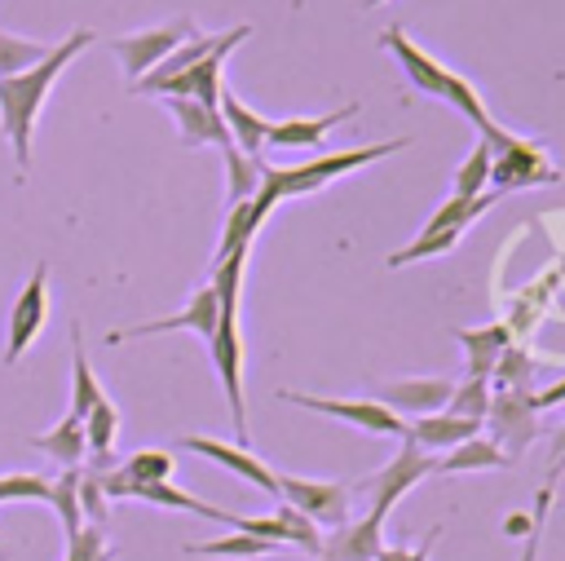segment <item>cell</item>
<instances>
[{
  "instance_id": "3957f363",
  "label": "cell",
  "mask_w": 565,
  "mask_h": 561,
  "mask_svg": "<svg viewBox=\"0 0 565 561\" xmlns=\"http://www.w3.org/2000/svg\"><path fill=\"white\" fill-rule=\"evenodd\" d=\"M380 44H384V49L397 57L402 75H406V80H411L419 93L450 102V106H455V110H459V115H463V119H468L477 133H486V128L494 124V119L486 115V106H481V93H477L468 80H459L455 71H446V66H441L433 53H424V49H419V44H415V40H411L402 27H388V31L380 35Z\"/></svg>"
},
{
  "instance_id": "277c9868",
  "label": "cell",
  "mask_w": 565,
  "mask_h": 561,
  "mask_svg": "<svg viewBox=\"0 0 565 561\" xmlns=\"http://www.w3.org/2000/svg\"><path fill=\"white\" fill-rule=\"evenodd\" d=\"M481 141L490 146V186H494V194L530 190V186H556L561 181V172L552 168V159L530 137H516V133L490 124L481 133Z\"/></svg>"
},
{
  "instance_id": "8d00e7d4",
  "label": "cell",
  "mask_w": 565,
  "mask_h": 561,
  "mask_svg": "<svg viewBox=\"0 0 565 561\" xmlns=\"http://www.w3.org/2000/svg\"><path fill=\"white\" fill-rule=\"evenodd\" d=\"M66 561H115V548L102 539V526L84 521V526L66 539Z\"/></svg>"
},
{
  "instance_id": "6da1fadb",
  "label": "cell",
  "mask_w": 565,
  "mask_h": 561,
  "mask_svg": "<svg viewBox=\"0 0 565 561\" xmlns=\"http://www.w3.org/2000/svg\"><path fill=\"white\" fill-rule=\"evenodd\" d=\"M93 44V31L88 27H75L71 35H62L53 44L49 57H40L35 66L18 71V75H4L0 80V124H4V137L13 146V159H18V177H26L31 168V128L40 119V106L49 97V88L57 84V75Z\"/></svg>"
},
{
  "instance_id": "83f0119b",
  "label": "cell",
  "mask_w": 565,
  "mask_h": 561,
  "mask_svg": "<svg viewBox=\"0 0 565 561\" xmlns=\"http://www.w3.org/2000/svg\"><path fill=\"white\" fill-rule=\"evenodd\" d=\"M71 415L75 420H84L106 393H102V384H97V371L88 367V349H84V336H79V327H71Z\"/></svg>"
},
{
  "instance_id": "5bb4252c",
  "label": "cell",
  "mask_w": 565,
  "mask_h": 561,
  "mask_svg": "<svg viewBox=\"0 0 565 561\" xmlns=\"http://www.w3.org/2000/svg\"><path fill=\"white\" fill-rule=\"evenodd\" d=\"M450 393H455V380H446V375H406V380H384L380 393H375V402L406 420V415L446 411Z\"/></svg>"
},
{
  "instance_id": "9c48e42d",
  "label": "cell",
  "mask_w": 565,
  "mask_h": 561,
  "mask_svg": "<svg viewBox=\"0 0 565 561\" xmlns=\"http://www.w3.org/2000/svg\"><path fill=\"white\" fill-rule=\"evenodd\" d=\"M278 398L291 402V406H305V411H313V415L344 420V424H353V428H362V433L406 437V420L393 415L388 406H380L375 398H353V402H349V398H313V393H296V389H282Z\"/></svg>"
},
{
  "instance_id": "b9f144b4",
  "label": "cell",
  "mask_w": 565,
  "mask_h": 561,
  "mask_svg": "<svg viewBox=\"0 0 565 561\" xmlns=\"http://www.w3.org/2000/svg\"><path fill=\"white\" fill-rule=\"evenodd\" d=\"M561 402H565V380H556V384H547V389H534V406H539V411L561 406Z\"/></svg>"
},
{
  "instance_id": "8fae6325",
  "label": "cell",
  "mask_w": 565,
  "mask_h": 561,
  "mask_svg": "<svg viewBox=\"0 0 565 561\" xmlns=\"http://www.w3.org/2000/svg\"><path fill=\"white\" fill-rule=\"evenodd\" d=\"M216 314H221V296H216V283L207 278L181 314H168V318H154V322H137V327H115L106 331V345H119V340H141V336H159V331H190V336H203L212 340L216 331Z\"/></svg>"
},
{
  "instance_id": "f546056e",
  "label": "cell",
  "mask_w": 565,
  "mask_h": 561,
  "mask_svg": "<svg viewBox=\"0 0 565 561\" xmlns=\"http://www.w3.org/2000/svg\"><path fill=\"white\" fill-rule=\"evenodd\" d=\"M190 557H234V561H252V557H265V552H278L269 539H256L247 530H230L221 539H203V543H185Z\"/></svg>"
},
{
  "instance_id": "ac0fdd59",
  "label": "cell",
  "mask_w": 565,
  "mask_h": 561,
  "mask_svg": "<svg viewBox=\"0 0 565 561\" xmlns=\"http://www.w3.org/2000/svg\"><path fill=\"white\" fill-rule=\"evenodd\" d=\"M380 530H384V521L375 512H366L362 521H344L322 534L318 561H375V552L384 548Z\"/></svg>"
},
{
  "instance_id": "30bf717a",
  "label": "cell",
  "mask_w": 565,
  "mask_h": 561,
  "mask_svg": "<svg viewBox=\"0 0 565 561\" xmlns=\"http://www.w3.org/2000/svg\"><path fill=\"white\" fill-rule=\"evenodd\" d=\"M247 35H252V27H247V22L230 27V31H225V40H221L203 62H194V66H190V71H181V75H172L154 97H194V102H203V106H221V88H225L221 71H225V57H230Z\"/></svg>"
},
{
  "instance_id": "44dd1931",
  "label": "cell",
  "mask_w": 565,
  "mask_h": 561,
  "mask_svg": "<svg viewBox=\"0 0 565 561\" xmlns=\"http://www.w3.org/2000/svg\"><path fill=\"white\" fill-rule=\"evenodd\" d=\"M362 106L358 102H344L340 110H327V115H313V119H282V124H269V141L265 146H278V150H296V146H318L335 124L353 119Z\"/></svg>"
},
{
  "instance_id": "7a4b0ae2",
  "label": "cell",
  "mask_w": 565,
  "mask_h": 561,
  "mask_svg": "<svg viewBox=\"0 0 565 561\" xmlns=\"http://www.w3.org/2000/svg\"><path fill=\"white\" fill-rule=\"evenodd\" d=\"M243 265H247V252H230L225 261L212 265V283H216V296H221V314H216V331L207 340V358L216 367V380L225 389V402H230V420H234V433L238 442L247 446V402H243V331H238V292H243Z\"/></svg>"
},
{
  "instance_id": "cb8c5ba5",
  "label": "cell",
  "mask_w": 565,
  "mask_h": 561,
  "mask_svg": "<svg viewBox=\"0 0 565 561\" xmlns=\"http://www.w3.org/2000/svg\"><path fill=\"white\" fill-rule=\"evenodd\" d=\"M221 40H225V31H221V35H203V31H194V35H190V40H181V44H177V49H172V53H168L150 75H141L132 88H137V93H159L172 75H181V71H190L194 62H203Z\"/></svg>"
},
{
  "instance_id": "7402d4cb",
  "label": "cell",
  "mask_w": 565,
  "mask_h": 561,
  "mask_svg": "<svg viewBox=\"0 0 565 561\" xmlns=\"http://www.w3.org/2000/svg\"><path fill=\"white\" fill-rule=\"evenodd\" d=\"M119 499H141V504H154V508H177V512H194V517H207V521L230 526V512H225V508H216V504H207V499H199V495H190V490H181V486H172V481L124 486Z\"/></svg>"
},
{
  "instance_id": "8992f818",
  "label": "cell",
  "mask_w": 565,
  "mask_h": 561,
  "mask_svg": "<svg viewBox=\"0 0 565 561\" xmlns=\"http://www.w3.org/2000/svg\"><path fill=\"white\" fill-rule=\"evenodd\" d=\"M486 424H490V442H494L508 459L525 455L530 442L543 433L539 406H534V389H494V393H490Z\"/></svg>"
},
{
  "instance_id": "60d3db41",
  "label": "cell",
  "mask_w": 565,
  "mask_h": 561,
  "mask_svg": "<svg viewBox=\"0 0 565 561\" xmlns=\"http://www.w3.org/2000/svg\"><path fill=\"white\" fill-rule=\"evenodd\" d=\"M561 473H565V415L552 428V468H547V481H556Z\"/></svg>"
},
{
  "instance_id": "4dcf8cb0",
  "label": "cell",
  "mask_w": 565,
  "mask_h": 561,
  "mask_svg": "<svg viewBox=\"0 0 565 561\" xmlns=\"http://www.w3.org/2000/svg\"><path fill=\"white\" fill-rule=\"evenodd\" d=\"M79 477H84V464H79V468H62V477H53V499H49V508L57 512V521H62L66 539L84 526V508H79Z\"/></svg>"
},
{
  "instance_id": "4316f807",
  "label": "cell",
  "mask_w": 565,
  "mask_h": 561,
  "mask_svg": "<svg viewBox=\"0 0 565 561\" xmlns=\"http://www.w3.org/2000/svg\"><path fill=\"white\" fill-rule=\"evenodd\" d=\"M512 459L490 442V437H468L459 446H450L441 459H437V473H490V468H508Z\"/></svg>"
},
{
  "instance_id": "ba28073f",
  "label": "cell",
  "mask_w": 565,
  "mask_h": 561,
  "mask_svg": "<svg viewBox=\"0 0 565 561\" xmlns=\"http://www.w3.org/2000/svg\"><path fill=\"white\" fill-rule=\"evenodd\" d=\"M199 27H194V18H172V22H163V27H150V31H128V35H115L110 40V53L124 62V75H128V84H137L141 75H150L181 40H190Z\"/></svg>"
},
{
  "instance_id": "f1b7e54d",
  "label": "cell",
  "mask_w": 565,
  "mask_h": 561,
  "mask_svg": "<svg viewBox=\"0 0 565 561\" xmlns=\"http://www.w3.org/2000/svg\"><path fill=\"white\" fill-rule=\"evenodd\" d=\"M221 159H225V208H234V203H243V199H252V194L260 190V172H265V159H256V155H243L238 146L221 150Z\"/></svg>"
},
{
  "instance_id": "d4e9b609",
  "label": "cell",
  "mask_w": 565,
  "mask_h": 561,
  "mask_svg": "<svg viewBox=\"0 0 565 561\" xmlns=\"http://www.w3.org/2000/svg\"><path fill=\"white\" fill-rule=\"evenodd\" d=\"M35 451H44L49 459H57L62 468H79L88 459V437H84V420H75L71 411L49 428V433H35L31 437Z\"/></svg>"
},
{
  "instance_id": "e0dca14e",
  "label": "cell",
  "mask_w": 565,
  "mask_h": 561,
  "mask_svg": "<svg viewBox=\"0 0 565 561\" xmlns=\"http://www.w3.org/2000/svg\"><path fill=\"white\" fill-rule=\"evenodd\" d=\"M163 106L172 110L177 128H181V146H216V150H230L234 137L221 119L216 106H203L194 97H163Z\"/></svg>"
},
{
  "instance_id": "7bdbcfd3",
  "label": "cell",
  "mask_w": 565,
  "mask_h": 561,
  "mask_svg": "<svg viewBox=\"0 0 565 561\" xmlns=\"http://www.w3.org/2000/svg\"><path fill=\"white\" fill-rule=\"evenodd\" d=\"M362 4H366V9H375V4H384V0H362Z\"/></svg>"
},
{
  "instance_id": "d590c367",
  "label": "cell",
  "mask_w": 565,
  "mask_h": 561,
  "mask_svg": "<svg viewBox=\"0 0 565 561\" xmlns=\"http://www.w3.org/2000/svg\"><path fill=\"white\" fill-rule=\"evenodd\" d=\"M13 499L49 504V499H53V481L40 477V473H4V477H0V504H13Z\"/></svg>"
},
{
  "instance_id": "4fadbf2b",
  "label": "cell",
  "mask_w": 565,
  "mask_h": 561,
  "mask_svg": "<svg viewBox=\"0 0 565 561\" xmlns=\"http://www.w3.org/2000/svg\"><path fill=\"white\" fill-rule=\"evenodd\" d=\"M44 318H49V265L40 261V265L31 269V278H26V287L18 292L13 314H9V340H4V362H9V367L31 349V340H35L40 327H44Z\"/></svg>"
},
{
  "instance_id": "ffe728a7",
  "label": "cell",
  "mask_w": 565,
  "mask_h": 561,
  "mask_svg": "<svg viewBox=\"0 0 565 561\" xmlns=\"http://www.w3.org/2000/svg\"><path fill=\"white\" fill-rule=\"evenodd\" d=\"M477 433H481L477 420H459L450 411H433V415L406 420V442H415L424 451H450V446H459V442H468Z\"/></svg>"
},
{
  "instance_id": "2e32d148",
  "label": "cell",
  "mask_w": 565,
  "mask_h": 561,
  "mask_svg": "<svg viewBox=\"0 0 565 561\" xmlns=\"http://www.w3.org/2000/svg\"><path fill=\"white\" fill-rule=\"evenodd\" d=\"M274 203H278V190H274V186L265 181V172H260V190H256L252 199H243V203L225 208V225H221V243H216L212 265H216V261H225L230 252H247V247H252V239H256V230H260V221L274 212Z\"/></svg>"
},
{
  "instance_id": "5b68a950",
  "label": "cell",
  "mask_w": 565,
  "mask_h": 561,
  "mask_svg": "<svg viewBox=\"0 0 565 561\" xmlns=\"http://www.w3.org/2000/svg\"><path fill=\"white\" fill-rule=\"evenodd\" d=\"M411 137H393V141H375V146H358V150H340V155H318L309 163H296V168H274L265 163V181L278 190V199H291V194H313L322 190L327 181L362 168V163H375V159H388L397 150H406Z\"/></svg>"
},
{
  "instance_id": "52a82bcc",
  "label": "cell",
  "mask_w": 565,
  "mask_h": 561,
  "mask_svg": "<svg viewBox=\"0 0 565 561\" xmlns=\"http://www.w3.org/2000/svg\"><path fill=\"white\" fill-rule=\"evenodd\" d=\"M433 473H437V459H433L424 446H415V442L402 437V451H397L375 477L362 481V490H371V512L384 521V517L393 512V504L406 499V495H411L424 477H433Z\"/></svg>"
},
{
  "instance_id": "7c38bea8",
  "label": "cell",
  "mask_w": 565,
  "mask_h": 561,
  "mask_svg": "<svg viewBox=\"0 0 565 561\" xmlns=\"http://www.w3.org/2000/svg\"><path fill=\"white\" fill-rule=\"evenodd\" d=\"M278 499H287L291 508H300L313 526L335 530L349 521V486L340 481H318V477H291L278 473Z\"/></svg>"
},
{
  "instance_id": "e575fe53",
  "label": "cell",
  "mask_w": 565,
  "mask_h": 561,
  "mask_svg": "<svg viewBox=\"0 0 565 561\" xmlns=\"http://www.w3.org/2000/svg\"><path fill=\"white\" fill-rule=\"evenodd\" d=\"M534 384V358L521 349V345H508L494 362V375H490V389H530Z\"/></svg>"
},
{
  "instance_id": "836d02e7",
  "label": "cell",
  "mask_w": 565,
  "mask_h": 561,
  "mask_svg": "<svg viewBox=\"0 0 565 561\" xmlns=\"http://www.w3.org/2000/svg\"><path fill=\"white\" fill-rule=\"evenodd\" d=\"M486 186H490V146L477 141V146L468 150V159L459 163L450 194H455V199H477V194H486Z\"/></svg>"
},
{
  "instance_id": "1f68e13d",
  "label": "cell",
  "mask_w": 565,
  "mask_h": 561,
  "mask_svg": "<svg viewBox=\"0 0 565 561\" xmlns=\"http://www.w3.org/2000/svg\"><path fill=\"white\" fill-rule=\"evenodd\" d=\"M490 380H477V375H463V380H455V393H450V402H446V411L450 415H459V420H477V424H486V411H490Z\"/></svg>"
},
{
  "instance_id": "d6986e66",
  "label": "cell",
  "mask_w": 565,
  "mask_h": 561,
  "mask_svg": "<svg viewBox=\"0 0 565 561\" xmlns=\"http://www.w3.org/2000/svg\"><path fill=\"white\" fill-rule=\"evenodd\" d=\"M455 340L463 345V362H468V375H477V380H490V375H494V362H499V353L512 345V331H508V322H486V327H455Z\"/></svg>"
},
{
  "instance_id": "603a6c76",
  "label": "cell",
  "mask_w": 565,
  "mask_h": 561,
  "mask_svg": "<svg viewBox=\"0 0 565 561\" xmlns=\"http://www.w3.org/2000/svg\"><path fill=\"white\" fill-rule=\"evenodd\" d=\"M216 110H221V119H225L234 146H238L243 155H256V159H260V150H265V141H269V119L256 115L252 106H243L230 84L221 88V106H216Z\"/></svg>"
},
{
  "instance_id": "9a60e30c",
  "label": "cell",
  "mask_w": 565,
  "mask_h": 561,
  "mask_svg": "<svg viewBox=\"0 0 565 561\" xmlns=\"http://www.w3.org/2000/svg\"><path fill=\"white\" fill-rule=\"evenodd\" d=\"M181 446L185 451H194V455H207L212 464H221V468H230V473H238L243 481H252L256 490H265V495H274L278 499V473L260 459V455H252V446H243V442H221V437H181Z\"/></svg>"
},
{
  "instance_id": "484cf974",
  "label": "cell",
  "mask_w": 565,
  "mask_h": 561,
  "mask_svg": "<svg viewBox=\"0 0 565 561\" xmlns=\"http://www.w3.org/2000/svg\"><path fill=\"white\" fill-rule=\"evenodd\" d=\"M115 433H119V411H115V402L110 398H102L88 415H84V437H88V468L93 473H106V468H115Z\"/></svg>"
},
{
  "instance_id": "f35d334b",
  "label": "cell",
  "mask_w": 565,
  "mask_h": 561,
  "mask_svg": "<svg viewBox=\"0 0 565 561\" xmlns=\"http://www.w3.org/2000/svg\"><path fill=\"white\" fill-rule=\"evenodd\" d=\"M552 490H556V481H543L539 504H534V512H530V530H525V552H521V561H539V539H543V521H547V508H552Z\"/></svg>"
},
{
  "instance_id": "ab89813d",
  "label": "cell",
  "mask_w": 565,
  "mask_h": 561,
  "mask_svg": "<svg viewBox=\"0 0 565 561\" xmlns=\"http://www.w3.org/2000/svg\"><path fill=\"white\" fill-rule=\"evenodd\" d=\"M441 539V526H433L415 548H393V543H384L380 552H375V561H428L433 557V543Z\"/></svg>"
},
{
  "instance_id": "74e56055",
  "label": "cell",
  "mask_w": 565,
  "mask_h": 561,
  "mask_svg": "<svg viewBox=\"0 0 565 561\" xmlns=\"http://www.w3.org/2000/svg\"><path fill=\"white\" fill-rule=\"evenodd\" d=\"M106 490H102V477L88 468L84 477H79V508H84V521H93V526H106Z\"/></svg>"
},
{
  "instance_id": "d6a6232c",
  "label": "cell",
  "mask_w": 565,
  "mask_h": 561,
  "mask_svg": "<svg viewBox=\"0 0 565 561\" xmlns=\"http://www.w3.org/2000/svg\"><path fill=\"white\" fill-rule=\"evenodd\" d=\"M53 44H57V40H53ZM53 44H44V40H22V35L0 31V80H4V75H18V71H26V66H35L40 57L53 53Z\"/></svg>"
}]
</instances>
